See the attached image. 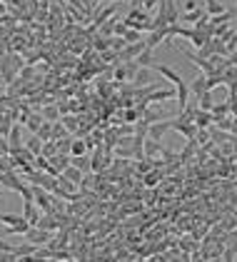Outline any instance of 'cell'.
Wrapping results in <instances>:
<instances>
[{
    "mask_svg": "<svg viewBox=\"0 0 237 262\" xmlns=\"http://www.w3.org/2000/svg\"><path fill=\"white\" fill-rule=\"evenodd\" d=\"M0 222L8 227L5 235H25V232L33 227L23 215H5V212H0Z\"/></svg>",
    "mask_w": 237,
    "mask_h": 262,
    "instance_id": "cell-1",
    "label": "cell"
},
{
    "mask_svg": "<svg viewBox=\"0 0 237 262\" xmlns=\"http://www.w3.org/2000/svg\"><path fill=\"white\" fill-rule=\"evenodd\" d=\"M28 242H33V245H38V247H43V245H48L53 237H55V232H50V230H45V227H40V225H33L25 235H23Z\"/></svg>",
    "mask_w": 237,
    "mask_h": 262,
    "instance_id": "cell-2",
    "label": "cell"
},
{
    "mask_svg": "<svg viewBox=\"0 0 237 262\" xmlns=\"http://www.w3.org/2000/svg\"><path fill=\"white\" fill-rule=\"evenodd\" d=\"M172 130H177V132H180V135H185L187 140H195L200 128L195 125V120H185V118H180V115H177V118L172 120Z\"/></svg>",
    "mask_w": 237,
    "mask_h": 262,
    "instance_id": "cell-3",
    "label": "cell"
},
{
    "mask_svg": "<svg viewBox=\"0 0 237 262\" xmlns=\"http://www.w3.org/2000/svg\"><path fill=\"white\" fill-rule=\"evenodd\" d=\"M23 217L30 222V225H38L40 217H43V210L35 205L33 197H23Z\"/></svg>",
    "mask_w": 237,
    "mask_h": 262,
    "instance_id": "cell-4",
    "label": "cell"
},
{
    "mask_svg": "<svg viewBox=\"0 0 237 262\" xmlns=\"http://www.w3.org/2000/svg\"><path fill=\"white\" fill-rule=\"evenodd\" d=\"M170 130H172V120H157V123H150L147 137H152V140H162Z\"/></svg>",
    "mask_w": 237,
    "mask_h": 262,
    "instance_id": "cell-5",
    "label": "cell"
},
{
    "mask_svg": "<svg viewBox=\"0 0 237 262\" xmlns=\"http://www.w3.org/2000/svg\"><path fill=\"white\" fill-rule=\"evenodd\" d=\"M155 68H140L132 78V85L135 88H145V85H155Z\"/></svg>",
    "mask_w": 237,
    "mask_h": 262,
    "instance_id": "cell-6",
    "label": "cell"
},
{
    "mask_svg": "<svg viewBox=\"0 0 237 262\" xmlns=\"http://www.w3.org/2000/svg\"><path fill=\"white\" fill-rule=\"evenodd\" d=\"M205 15H210L205 8H195V10H187L185 15H180V23H182V25H192V28H195V25H197Z\"/></svg>",
    "mask_w": 237,
    "mask_h": 262,
    "instance_id": "cell-7",
    "label": "cell"
},
{
    "mask_svg": "<svg viewBox=\"0 0 237 262\" xmlns=\"http://www.w3.org/2000/svg\"><path fill=\"white\" fill-rule=\"evenodd\" d=\"M145 45H147L145 40H140V43H127V45H125V50H122V53H118V55H120V60H135V58L145 50Z\"/></svg>",
    "mask_w": 237,
    "mask_h": 262,
    "instance_id": "cell-8",
    "label": "cell"
},
{
    "mask_svg": "<svg viewBox=\"0 0 237 262\" xmlns=\"http://www.w3.org/2000/svg\"><path fill=\"white\" fill-rule=\"evenodd\" d=\"M207 90H210V88H207V73H200V75L190 83V93H192L190 98H195V100H197V98H200L202 93H207Z\"/></svg>",
    "mask_w": 237,
    "mask_h": 262,
    "instance_id": "cell-9",
    "label": "cell"
},
{
    "mask_svg": "<svg viewBox=\"0 0 237 262\" xmlns=\"http://www.w3.org/2000/svg\"><path fill=\"white\" fill-rule=\"evenodd\" d=\"M195 125H197L200 130H207V128H212V125H215L212 110H202V108H197V110H195Z\"/></svg>",
    "mask_w": 237,
    "mask_h": 262,
    "instance_id": "cell-10",
    "label": "cell"
},
{
    "mask_svg": "<svg viewBox=\"0 0 237 262\" xmlns=\"http://www.w3.org/2000/svg\"><path fill=\"white\" fill-rule=\"evenodd\" d=\"M8 145H10V152H18V150H23L25 145H23V128L15 123L13 125V130H10V135H8Z\"/></svg>",
    "mask_w": 237,
    "mask_h": 262,
    "instance_id": "cell-11",
    "label": "cell"
},
{
    "mask_svg": "<svg viewBox=\"0 0 237 262\" xmlns=\"http://www.w3.org/2000/svg\"><path fill=\"white\" fill-rule=\"evenodd\" d=\"M155 48H150V45H145V50L135 58V63L140 65V68H155Z\"/></svg>",
    "mask_w": 237,
    "mask_h": 262,
    "instance_id": "cell-12",
    "label": "cell"
},
{
    "mask_svg": "<svg viewBox=\"0 0 237 262\" xmlns=\"http://www.w3.org/2000/svg\"><path fill=\"white\" fill-rule=\"evenodd\" d=\"M142 118H145L147 123H157V120H165V113H162L155 103H150V105L142 108Z\"/></svg>",
    "mask_w": 237,
    "mask_h": 262,
    "instance_id": "cell-13",
    "label": "cell"
},
{
    "mask_svg": "<svg viewBox=\"0 0 237 262\" xmlns=\"http://www.w3.org/2000/svg\"><path fill=\"white\" fill-rule=\"evenodd\" d=\"M162 145H160V140H152V137H147L145 140V157H150V160H155V157H160L162 155Z\"/></svg>",
    "mask_w": 237,
    "mask_h": 262,
    "instance_id": "cell-14",
    "label": "cell"
},
{
    "mask_svg": "<svg viewBox=\"0 0 237 262\" xmlns=\"http://www.w3.org/2000/svg\"><path fill=\"white\" fill-rule=\"evenodd\" d=\"M13 252H15V257H18V260H23V257H33V255L38 252V245H33V242H28V240H25L23 245H15V250H13Z\"/></svg>",
    "mask_w": 237,
    "mask_h": 262,
    "instance_id": "cell-15",
    "label": "cell"
},
{
    "mask_svg": "<svg viewBox=\"0 0 237 262\" xmlns=\"http://www.w3.org/2000/svg\"><path fill=\"white\" fill-rule=\"evenodd\" d=\"M155 70H157V73H160L165 80H170L172 85H177V83L182 80V78H180V73H177V70H172V68H167V65H157Z\"/></svg>",
    "mask_w": 237,
    "mask_h": 262,
    "instance_id": "cell-16",
    "label": "cell"
},
{
    "mask_svg": "<svg viewBox=\"0 0 237 262\" xmlns=\"http://www.w3.org/2000/svg\"><path fill=\"white\" fill-rule=\"evenodd\" d=\"M227 115H232V113H230V100H222V103H215V105H212V118H215V120L227 118Z\"/></svg>",
    "mask_w": 237,
    "mask_h": 262,
    "instance_id": "cell-17",
    "label": "cell"
},
{
    "mask_svg": "<svg viewBox=\"0 0 237 262\" xmlns=\"http://www.w3.org/2000/svg\"><path fill=\"white\" fill-rule=\"evenodd\" d=\"M43 145H45V140H43L40 135H33V137H28V142H25V147H28L33 155H43Z\"/></svg>",
    "mask_w": 237,
    "mask_h": 262,
    "instance_id": "cell-18",
    "label": "cell"
},
{
    "mask_svg": "<svg viewBox=\"0 0 237 262\" xmlns=\"http://www.w3.org/2000/svg\"><path fill=\"white\" fill-rule=\"evenodd\" d=\"M73 165L80 167L83 172H88V170H93V155H88V152L85 155H75L73 157Z\"/></svg>",
    "mask_w": 237,
    "mask_h": 262,
    "instance_id": "cell-19",
    "label": "cell"
},
{
    "mask_svg": "<svg viewBox=\"0 0 237 262\" xmlns=\"http://www.w3.org/2000/svg\"><path fill=\"white\" fill-rule=\"evenodd\" d=\"M90 147H88V142L85 140H80V137H73V145H70V155L75 157V155H85Z\"/></svg>",
    "mask_w": 237,
    "mask_h": 262,
    "instance_id": "cell-20",
    "label": "cell"
},
{
    "mask_svg": "<svg viewBox=\"0 0 237 262\" xmlns=\"http://www.w3.org/2000/svg\"><path fill=\"white\" fill-rule=\"evenodd\" d=\"M212 105H215L212 90H207V93H202V95L197 98V108H202V110H212Z\"/></svg>",
    "mask_w": 237,
    "mask_h": 262,
    "instance_id": "cell-21",
    "label": "cell"
},
{
    "mask_svg": "<svg viewBox=\"0 0 237 262\" xmlns=\"http://www.w3.org/2000/svg\"><path fill=\"white\" fill-rule=\"evenodd\" d=\"M40 113H43V118L45 120H60V108H55V105H45V108H40Z\"/></svg>",
    "mask_w": 237,
    "mask_h": 262,
    "instance_id": "cell-22",
    "label": "cell"
},
{
    "mask_svg": "<svg viewBox=\"0 0 237 262\" xmlns=\"http://www.w3.org/2000/svg\"><path fill=\"white\" fill-rule=\"evenodd\" d=\"M205 10H207V13H210V18H212V15L225 13V5H222V3H217V0H205Z\"/></svg>",
    "mask_w": 237,
    "mask_h": 262,
    "instance_id": "cell-23",
    "label": "cell"
},
{
    "mask_svg": "<svg viewBox=\"0 0 237 262\" xmlns=\"http://www.w3.org/2000/svg\"><path fill=\"white\" fill-rule=\"evenodd\" d=\"M33 135H40L43 140H53V120L43 123V125H40V130H38V132H33Z\"/></svg>",
    "mask_w": 237,
    "mask_h": 262,
    "instance_id": "cell-24",
    "label": "cell"
},
{
    "mask_svg": "<svg viewBox=\"0 0 237 262\" xmlns=\"http://www.w3.org/2000/svg\"><path fill=\"white\" fill-rule=\"evenodd\" d=\"M122 38H125L127 43H140V40H145V38H142V30H137V28H130Z\"/></svg>",
    "mask_w": 237,
    "mask_h": 262,
    "instance_id": "cell-25",
    "label": "cell"
},
{
    "mask_svg": "<svg viewBox=\"0 0 237 262\" xmlns=\"http://www.w3.org/2000/svg\"><path fill=\"white\" fill-rule=\"evenodd\" d=\"M83 5H85V15H93L100 8V0H83Z\"/></svg>",
    "mask_w": 237,
    "mask_h": 262,
    "instance_id": "cell-26",
    "label": "cell"
},
{
    "mask_svg": "<svg viewBox=\"0 0 237 262\" xmlns=\"http://www.w3.org/2000/svg\"><path fill=\"white\" fill-rule=\"evenodd\" d=\"M63 123H65V128H68L70 132H75V130H78V125H80V123H78L73 115H65V118H63Z\"/></svg>",
    "mask_w": 237,
    "mask_h": 262,
    "instance_id": "cell-27",
    "label": "cell"
},
{
    "mask_svg": "<svg viewBox=\"0 0 237 262\" xmlns=\"http://www.w3.org/2000/svg\"><path fill=\"white\" fill-rule=\"evenodd\" d=\"M15 250V245H10V242H5L3 237H0V252H13Z\"/></svg>",
    "mask_w": 237,
    "mask_h": 262,
    "instance_id": "cell-28",
    "label": "cell"
},
{
    "mask_svg": "<svg viewBox=\"0 0 237 262\" xmlns=\"http://www.w3.org/2000/svg\"><path fill=\"white\" fill-rule=\"evenodd\" d=\"M155 3H160V0H145V3H142V8H145V10H150Z\"/></svg>",
    "mask_w": 237,
    "mask_h": 262,
    "instance_id": "cell-29",
    "label": "cell"
},
{
    "mask_svg": "<svg viewBox=\"0 0 237 262\" xmlns=\"http://www.w3.org/2000/svg\"><path fill=\"white\" fill-rule=\"evenodd\" d=\"M185 8H187V10H195V8H197L195 0H185Z\"/></svg>",
    "mask_w": 237,
    "mask_h": 262,
    "instance_id": "cell-30",
    "label": "cell"
},
{
    "mask_svg": "<svg viewBox=\"0 0 237 262\" xmlns=\"http://www.w3.org/2000/svg\"><path fill=\"white\" fill-rule=\"evenodd\" d=\"M103 3H118V0H103Z\"/></svg>",
    "mask_w": 237,
    "mask_h": 262,
    "instance_id": "cell-31",
    "label": "cell"
},
{
    "mask_svg": "<svg viewBox=\"0 0 237 262\" xmlns=\"http://www.w3.org/2000/svg\"><path fill=\"white\" fill-rule=\"evenodd\" d=\"M0 190H3V182H0Z\"/></svg>",
    "mask_w": 237,
    "mask_h": 262,
    "instance_id": "cell-32",
    "label": "cell"
}]
</instances>
